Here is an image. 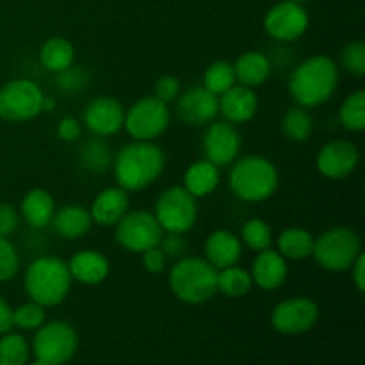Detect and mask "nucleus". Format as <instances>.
Segmentation results:
<instances>
[{
  "label": "nucleus",
  "mask_w": 365,
  "mask_h": 365,
  "mask_svg": "<svg viewBox=\"0 0 365 365\" xmlns=\"http://www.w3.org/2000/svg\"><path fill=\"white\" fill-rule=\"evenodd\" d=\"M339 86V68L328 56H312L302 61L289 77V95L299 107H317L334 96Z\"/></svg>",
  "instance_id": "obj_1"
},
{
  "label": "nucleus",
  "mask_w": 365,
  "mask_h": 365,
  "mask_svg": "<svg viewBox=\"0 0 365 365\" xmlns=\"http://www.w3.org/2000/svg\"><path fill=\"white\" fill-rule=\"evenodd\" d=\"M20 225V214L9 203H0V235L9 237Z\"/></svg>",
  "instance_id": "obj_42"
},
{
  "label": "nucleus",
  "mask_w": 365,
  "mask_h": 365,
  "mask_svg": "<svg viewBox=\"0 0 365 365\" xmlns=\"http://www.w3.org/2000/svg\"><path fill=\"white\" fill-rule=\"evenodd\" d=\"M351 271V280L355 284V287L359 289V292L365 291V255L364 252L356 257V260L353 262V266L349 267Z\"/></svg>",
  "instance_id": "obj_45"
},
{
  "label": "nucleus",
  "mask_w": 365,
  "mask_h": 365,
  "mask_svg": "<svg viewBox=\"0 0 365 365\" xmlns=\"http://www.w3.org/2000/svg\"><path fill=\"white\" fill-rule=\"evenodd\" d=\"M159 248L163 250L166 257H180L187 252V239L184 234H168L163 235L159 242Z\"/></svg>",
  "instance_id": "obj_41"
},
{
  "label": "nucleus",
  "mask_w": 365,
  "mask_h": 365,
  "mask_svg": "<svg viewBox=\"0 0 365 365\" xmlns=\"http://www.w3.org/2000/svg\"><path fill=\"white\" fill-rule=\"evenodd\" d=\"M50 225H52L59 237L73 241V239L88 234L93 225V217L86 207L64 205L59 210H56Z\"/></svg>",
  "instance_id": "obj_24"
},
{
  "label": "nucleus",
  "mask_w": 365,
  "mask_h": 365,
  "mask_svg": "<svg viewBox=\"0 0 365 365\" xmlns=\"http://www.w3.org/2000/svg\"><path fill=\"white\" fill-rule=\"evenodd\" d=\"M71 274L59 257H39L25 271L24 285L31 302L41 307H57L70 292Z\"/></svg>",
  "instance_id": "obj_3"
},
{
  "label": "nucleus",
  "mask_w": 365,
  "mask_h": 365,
  "mask_svg": "<svg viewBox=\"0 0 365 365\" xmlns=\"http://www.w3.org/2000/svg\"><path fill=\"white\" fill-rule=\"evenodd\" d=\"M164 166L166 157L155 143L134 141L114 157V178L127 192L143 191L163 175Z\"/></svg>",
  "instance_id": "obj_2"
},
{
  "label": "nucleus",
  "mask_w": 365,
  "mask_h": 365,
  "mask_svg": "<svg viewBox=\"0 0 365 365\" xmlns=\"http://www.w3.org/2000/svg\"><path fill=\"white\" fill-rule=\"evenodd\" d=\"M180 95V81L175 75H163L155 82V98L163 100L164 103L173 102Z\"/></svg>",
  "instance_id": "obj_40"
},
{
  "label": "nucleus",
  "mask_w": 365,
  "mask_h": 365,
  "mask_svg": "<svg viewBox=\"0 0 365 365\" xmlns=\"http://www.w3.org/2000/svg\"><path fill=\"white\" fill-rule=\"evenodd\" d=\"M166 259L168 257L164 255V252L159 246L143 252V266H145V269L152 274L163 273L164 267H166Z\"/></svg>",
  "instance_id": "obj_43"
},
{
  "label": "nucleus",
  "mask_w": 365,
  "mask_h": 365,
  "mask_svg": "<svg viewBox=\"0 0 365 365\" xmlns=\"http://www.w3.org/2000/svg\"><path fill=\"white\" fill-rule=\"evenodd\" d=\"M341 63L348 73L355 77L365 75V45L364 41H351L342 48Z\"/></svg>",
  "instance_id": "obj_38"
},
{
  "label": "nucleus",
  "mask_w": 365,
  "mask_h": 365,
  "mask_svg": "<svg viewBox=\"0 0 365 365\" xmlns=\"http://www.w3.org/2000/svg\"><path fill=\"white\" fill-rule=\"evenodd\" d=\"M77 331L66 321H52L38 328L32 351L36 360L46 365H63L70 362L77 351Z\"/></svg>",
  "instance_id": "obj_10"
},
{
  "label": "nucleus",
  "mask_w": 365,
  "mask_h": 365,
  "mask_svg": "<svg viewBox=\"0 0 365 365\" xmlns=\"http://www.w3.org/2000/svg\"><path fill=\"white\" fill-rule=\"evenodd\" d=\"M31 365H46V364H43V362H39V360H38V362H34V364H31Z\"/></svg>",
  "instance_id": "obj_49"
},
{
  "label": "nucleus",
  "mask_w": 365,
  "mask_h": 365,
  "mask_svg": "<svg viewBox=\"0 0 365 365\" xmlns=\"http://www.w3.org/2000/svg\"><path fill=\"white\" fill-rule=\"evenodd\" d=\"M235 84H237V81H235L234 64H230L228 61H216L210 66H207L205 73H203V88H207L217 96L223 95Z\"/></svg>",
  "instance_id": "obj_33"
},
{
  "label": "nucleus",
  "mask_w": 365,
  "mask_h": 365,
  "mask_svg": "<svg viewBox=\"0 0 365 365\" xmlns=\"http://www.w3.org/2000/svg\"><path fill=\"white\" fill-rule=\"evenodd\" d=\"M68 269H70L71 280L81 282L82 285H98L109 277V260L103 253L96 250H81L70 259Z\"/></svg>",
  "instance_id": "obj_22"
},
{
  "label": "nucleus",
  "mask_w": 365,
  "mask_h": 365,
  "mask_svg": "<svg viewBox=\"0 0 365 365\" xmlns=\"http://www.w3.org/2000/svg\"><path fill=\"white\" fill-rule=\"evenodd\" d=\"M232 192L242 202L257 203L269 200L280 185V175L269 159L248 155L235 160L228 177Z\"/></svg>",
  "instance_id": "obj_4"
},
{
  "label": "nucleus",
  "mask_w": 365,
  "mask_h": 365,
  "mask_svg": "<svg viewBox=\"0 0 365 365\" xmlns=\"http://www.w3.org/2000/svg\"><path fill=\"white\" fill-rule=\"evenodd\" d=\"M359 163L360 152L356 145H353L351 141H344V139L327 143L316 157L317 171L331 180H339V178L351 175Z\"/></svg>",
  "instance_id": "obj_15"
},
{
  "label": "nucleus",
  "mask_w": 365,
  "mask_h": 365,
  "mask_svg": "<svg viewBox=\"0 0 365 365\" xmlns=\"http://www.w3.org/2000/svg\"><path fill=\"white\" fill-rule=\"evenodd\" d=\"M252 274L242 267L230 266L217 271V292L227 298H245L252 291Z\"/></svg>",
  "instance_id": "obj_30"
},
{
  "label": "nucleus",
  "mask_w": 365,
  "mask_h": 365,
  "mask_svg": "<svg viewBox=\"0 0 365 365\" xmlns=\"http://www.w3.org/2000/svg\"><path fill=\"white\" fill-rule=\"evenodd\" d=\"M319 319V307L309 298H289L278 303L271 324L282 335H299L312 330Z\"/></svg>",
  "instance_id": "obj_13"
},
{
  "label": "nucleus",
  "mask_w": 365,
  "mask_h": 365,
  "mask_svg": "<svg viewBox=\"0 0 365 365\" xmlns=\"http://www.w3.org/2000/svg\"><path fill=\"white\" fill-rule=\"evenodd\" d=\"M309 13L302 4L284 0L271 7L264 18V29L273 39L291 43L302 38L309 29Z\"/></svg>",
  "instance_id": "obj_12"
},
{
  "label": "nucleus",
  "mask_w": 365,
  "mask_h": 365,
  "mask_svg": "<svg viewBox=\"0 0 365 365\" xmlns=\"http://www.w3.org/2000/svg\"><path fill=\"white\" fill-rule=\"evenodd\" d=\"M123 127L135 141H153L170 127V109L168 103L155 96H143L125 110Z\"/></svg>",
  "instance_id": "obj_9"
},
{
  "label": "nucleus",
  "mask_w": 365,
  "mask_h": 365,
  "mask_svg": "<svg viewBox=\"0 0 365 365\" xmlns=\"http://www.w3.org/2000/svg\"><path fill=\"white\" fill-rule=\"evenodd\" d=\"M20 269V255L7 237L0 235V282L13 280Z\"/></svg>",
  "instance_id": "obj_39"
},
{
  "label": "nucleus",
  "mask_w": 365,
  "mask_h": 365,
  "mask_svg": "<svg viewBox=\"0 0 365 365\" xmlns=\"http://www.w3.org/2000/svg\"><path fill=\"white\" fill-rule=\"evenodd\" d=\"M43 89L31 78H14L0 88V120L24 123L41 114Z\"/></svg>",
  "instance_id": "obj_7"
},
{
  "label": "nucleus",
  "mask_w": 365,
  "mask_h": 365,
  "mask_svg": "<svg viewBox=\"0 0 365 365\" xmlns=\"http://www.w3.org/2000/svg\"><path fill=\"white\" fill-rule=\"evenodd\" d=\"M250 274L257 287L264 289V291H274L287 280V259H284L278 250L266 248L262 252H257Z\"/></svg>",
  "instance_id": "obj_18"
},
{
  "label": "nucleus",
  "mask_w": 365,
  "mask_h": 365,
  "mask_svg": "<svg viewBox=\"0 0 365 365\" xmlns=\"http://www.w3.org/2000/svg\"><path fill=\"white\" fill-rule=\"evenodd\" d=\"M170 289L187 305H200L217 292V269L200 257H184L170 271Z\"/></svg>",
  "instance_id": "obj_5"
},
{
  "label": "nucleus",
  "mask_w": 365,
  "mask_h": 365,
  "mask_svg": "<svg viewBox=\"0 0 365 365\" xmlns=\"http://www.w3.org/2000/svg\"><path fill=\"white\" fill-rule=\"evenodd\" d=\"M78 163H81L82 170L88 171L91 175H102L106 173L107 168L113 163V155H110V148L102 138H93L82 145L78 150Z\"/></svg>",
  "instance_id": "obj_29"
},
{
  "label": "nucleus",
  "mask_w": 365,
  "mask_h": 365,
  "mask_svg": "<svg viewBox=\"0 0 365 365\" xmlns=\"http://www.w3.org/2000/svg\"><path fill=\"white\" fill-rule=\"evenodd\" d=\"M241 134L228 121H210V125L203 132V155L217 168L234 163L241 152Z\"/></svg>",
  "instance_id": "obj_14"
},
{
  "label": "nucleus",
  "mask_w": 365,
  "mask_h": 365,
  "mask_svg": "<svg viewBox=\"0 0 365 365\" xmlns=\"http://www.w3.org/2000/svg\"><path fill=\"white\" fill-rule=\"evenodd\" d=\"M342 127L349 132H362L365 128V91L356 89L342 102L339 110Z\"/></svg>",
  "instance_id": "obj_32"
},
{
  "label": "nucleus",
  "mask_w": 365,
  "mask_h": 365,
  "mask_svg": "<svg viewBox=\"0 0 365 365\" xmlns=\"http://www.w3.org/2000/svg\"><path fill=\"white\" fill-rule=\"evenodd\" d=\"M291 2H296V4H302V6H303V4H305V2H309V0H291Z\"/></svg>",
  "instance_id": "obj_48"
},
{
  "label": "nucleus",
  "mask_w": 365,
  "mask_h": 365,
  "mask_svg": "<svg viewBox=\"0 0 365 365\" xmlns=\"http://www.w3.org/2000/svg\"><path fill=\"white\" fill-rule=\"evenodd\" d=\"M362 253V239L353 228L334 227L314 237L312 257L328 273H346Z\"/></svg>",
  "instance_id": "obj_6"
},
{
  "label": "nucleus",
  "mask_w": 365,
  "mask_h": 365,
  "mask_svg": "<svg viewBox=\"0 0 365 365\" xmlns=\"http://www.w3.org/2000/svg\"><path fill=\"white\" fill-rule=\"evenodd\" d=\"M57 135H59V139H63L66 143L77 141L81 138V123H78V120H75L71 116L63 118L59 121V125H57Z\"/></svg>",
  "instance_id": "obj_44"
},
{
  "label": "nucleus",
  "mask_w": 365,
  "mask_h": 365,
  "mask_svg": "<svg viewBox=\"0 0 365 365\" xmlns=\"http://www.w3.org/2000/svg\"><path fill=\"white\" fill-rule=\"evenodd\" d=\"M203 252H205L207 262L212 264L220 271L225 267L237 266L242 257V242L234 232L216 230L207 237Z\"/></svg>",
  "instance_id": "obj_21"
},
{
  "label": "nucleus",
  "mask_w": 365,
  "mask_h": 365,
  "mask_svg": "<svg viewBox=\"0 0 365 365\" xmlns=\"http://www.w3.org/2000/svg\"><path fill=\"white\" fill-rule=\"evenodd\" d=\"M45 307L34 302L24 303L13 310V327L21 328V330H38L41 324H45Z\"/></svg>",
  "instance_id": "obj_36"
},
{
  "label": "nucleus",
  "mask_w": 365,
  "mask_h": 365,
  "mask_svg": "<svg viewBox=\"0 0 365 365\" xmlns=\"http://www.w3.org/2000/svg\"><path fill=\"white\" fill-rule=\"evenodd\" d=\"M82 121L93 135L109 138L123 128L125 109L113 96H98L88 103Z\"/></svg>",
  "instance_id": "obj_16"
},
{
  "label": "nucleus",
  "mask_w": 365,
  "mask_h": 365,
  "mask_svg": "<svg viewBox=\"0 0 365 365\" xmlns=\"http://www.w3.org/2000/svg\"><path fill=\"white\" fill-rule=\"evenodd\" d=\"M241 242L246 248L253 252H262V250L271 248L273 242V232L271 227L260 217L248 220L241 228Z\"/></svg>",
  "instance_id": "obj_34"
},
{
  "label": "nucleus",
  "mask_w": 365,
  "mask_h": 365,
  "mask_svg": "<svg viewBox=\"0 0 365 365\" xmlns=\"http://www.w3.org/2000/svg\"><path fill=\"white\" fill-rule=\"evenodd\" d=\"M220 98V113L223 114L225 121L232 125L246 123L252 120L259 109V100L252 88L242 84L232 86L228 91L217 96Z\"/></svg>",
  "instance_id": "obj_19"
},
{
  "label": "nucleus",
  "mask_w": 365,
  "mask_h": 365,
  "mask_svg": "<svg viewBox=\"0 0 365 365\" xmlns=\"http://www.w3.org/2000/svg\"><path fill=\"white\" fill-rule=\"evenodd\" d=\"M235 81L246 88H257L262 86L271 75V61L269 57L259 50L245 52L237 57L234 63Z\"/></svg>",
  "instance_id": "obj_25"
},
{
  "label": "nucleus",
  "mask_w": 365,
  "mask_h": 365,
  "mask_svg": "<svg viewBox=\"0 0 365 365\" xmlns=\"http://www.w3.org/2000/svg\"><path fill=\"white\" fill-rule=\"evenodd\" d=\"M27 360V341L20 334H4L0 339V365H25Z\"/></svg>",
  "instance_id": "obj_35"
},
{
  "label": "nucleus",
  "mask_w": 365,
  "mask_h": 365,
  "mask_svg": "<svg viewBox=\"0 0 365 365\" xmlns=\"http://www.w3.org/2000/svg\"><path fill=\"white\" fill-rule=\"evenodd\" d=\"M282 130L291 141L303 143L312 135L314 120L305 107H291L282 118Z\"/></svg>",
  "instance_id": "obj_31"
},
{
  "label": "nucleus",
  "mask_w": 365,
  "mask_h": 365,
  "mask_svg": "<svg viewBox=\"0 0 365 365\" xmlns=\"http://www.w3.org/2000/svg\"><path fill=\"white\" fill-rule=\"evenodd\" d=\"M278 253L289 260H305L312 257L314 235L305 228H285L277 241Z\"/></svg>",
  "instance_id": "obj_27"
},
{
  "label": "nucleus",
  "mask_w": 365,
  "mask_h": 365,
  "mask_svg": "<svg viewBox=\"0 0 365 365\" xmlns=\"http://www.w3.org/2000/svg\"><path fill=\"white\" fill-rule=\"evenodd\" d=\"M128 205H130L128 192L116 185V187L103 189L95 196L89 214L93 217V223L100 227H114L128 212Z\"/></svg>",
  "instance_id": "obj_20"
},
{
  "label": "nucleus",
  "mask_w": 365,
  "mask_h": 365,
  "mask_svg": "<svg viewBox=\"0 0 365 365\" xmlns=\"http://www.w3.org/2000/svg\"><path fill=\"white\" fill-rule=\"evenodd\" d=\"M56 75L57 88L64 93H78L89 84V73L86 71V68L75 66V64L64 68L63 71Z\"/></svg>",
  "instance_id": "obj_37"
},
{
  "label": "nucleus",
  "mask_w": 365,
  "mask_h": 365,
  "mask_svg": "<svg viewBox=\"0 0 365 365\" xmlns=\"http://www.w3.org/2000/svg\"><path fill=\"white\" fill-rule=\"evenodd\" d=\"M164 230L148 210H132L116 223V241L132 253H143L159 246Z\"/></svg>",
  "instance_id": "obj_11"
},
{
  "label": "nucleus",
  "mask_w": 365,
  "mask_h": 365,
  "mask_svg": "<svg viewBox=\"0 0 365 365\" xmlns=\"http://www.w3.org/2000/svg\"><path fill=\"white\" fill-rule=\"evenodd\" d=\"M220 185V168L210 160L202 159L189 164L184 175V189L196 200L212 195Z\"/></svg>",
  "instance_id": "obj_26"
},
{
  "label": "nucleus",
  "mask_w": 365,
  "mask_h": 365,
  "mask_svg": "<svg viewBox=\"0 0 365 365\" xmlns=\"http://www.w3.org/2000/svg\"><path fill=\"white\" fill-rule=\"evenodd\" d=\"M177 116L185 125H207L220 113V98L203 86L189 88L177 96Z\"/></svg>",
  "instance_id": "obj_17"
},
{
  "label": "nucleus",
  "mask_w": 365,
  "mask_h": 365,
  "mask_svg": "<svg viewBox=\"0 0 365 365\" xmlns=\"http://www.w3.org/2000/svg\"><path fill=\"white\" fill-rule=\"evenodd\" d=\"M75 59V48L66 38H50L43 43L39 50V63L52 73H59L64 68L71 66Z\"/></svg>",
  "instance_id": "obj_28"
},
{
  "label": "nucleus",
  "mask_w": 365,
  "mask_h": 365,
  "mask_svg": "<svg viewBox=\"0 0 365 365\" xmlns=\"http://www.w3.org/2000/svg\"><path fill=\"white\" fill-rule=\"evenodd\" d=\"M13 328V309L7 305L6 299L0 296V337Z\"/></svg>",
  "instance_id": "obj_46"
},
{
  "label": "nucleus",
  "mask_w": 365,
  "mask_h": 365,
  "mask_svg": "<svg viewBox=\"0 0 365 365\" xmlns=\"http://www.w3.org/2000/svg\"><path fill=\"white\" fill-rule=\"evenodd\" d=\"M153 216L168 234H187L198 220V202L184 187L173 185L159 196Z\"/></svg>",
  "instance_id": "obj_8"
},
{
  "label": "nucleus",
  "mask_w": 365,
  "mask_h": 365,
  "mask_svg": "<svg viewBox=\"0 0 365 365\" xmlns=\"http://www.w3.org/2000/svg\"><path fill=\"white\" fill-rule=\"evenodd\" d=\"M20 214L29 227L41 230L52 223V217L56 214V202L46 189H31L21 200Z\"/></svg>",
  "instance_id": "obj_23"
},
{
  "label": "nucleus",
  "mask_w": 365,
  "mask_h": 365,
  "mask_svg": "<svg viewBox=\"0 0 365 365\" xmlns=\"http://www.w3.org/2000/svg\"><path fill=\"white\" fill-rule=\"evenodd\" d=\"M56 106H57V102H56V98H52V96H43V100H41V113H52L53 109H56Z\"/></svg>",
  "instance_id": "obj_47"
}]
</instances>
